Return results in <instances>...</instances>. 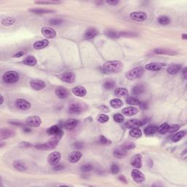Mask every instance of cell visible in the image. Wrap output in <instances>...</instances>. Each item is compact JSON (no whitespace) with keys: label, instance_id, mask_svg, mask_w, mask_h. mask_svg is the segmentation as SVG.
<instances>
[{"label":"cell","instance_id":"6da1fadb","mask_svg":"<svg viewBox=\"0 0 187 187\" xmlns=\"http://www.w3.org/2000/svg\"><path fill=\"white\" fill-rule=\"evenodd\" d=\"M124 65L120 61H109L103 65V70L108 73H117L122 70Z\"/></svg>","mask_w":187,"mask_h":187},{"label":"cell","instance_id":"7a4b0ae2","mask_svg":"<svg viewBox=\"0 0 187 187\" xmlns=\"http://www.w3.org/2000/svg\"><path fill=\"white\" fill-rule=\"evenodd\" d=\"M63 135H56V136L53 137L52 139L50 140L48 143L42 144H38L35 145V148L38 150H42V151H48V150H52L53 148H56L57 145L59 143V140H61V137Z\"/></svg>","mask_w":187,"mask_h":187},{"label":"cell","instance_id":"3957f363","mask_svg":"<svg viewBox=\"0 0 187 187\" xmlns=\"http://www.w3.org/2000/svg\"><path fill=\"white\" fill-rule=\"evenodd\" d=\"M144 72L143 68L141 67H135L134 69L131 70L129 72H127L125 75L127 79L129 80V81H133V80L138 79V78H140L143 75Z\"/></svg>","mask_w":187,"mask_h":187},{"label":"cell","instance_id":"277c9868","mask_svg":"<svg viewBox=\"0 0 187 187\" xmlns=\"http://www.w3.org/2000/svg\"><path fill=\"white\" fill-rule=\"evenodd\" d=\"M3 81L5 83L12 84L19 81V75L15 71H8L3 75Z\"/></svg>","mask_w":187,"mask_h":187},{"label":"cell","instance_id":"5b68a950","mask_svg":"<svg viewBox=\"0 0 187 187\" xmlns=\"http://www.w3.org/2000/svg\"><path fill=\"white\" fill-rule=\"evenodd\" d=\"M42 120L38 115H32L29 116L26 121V124L27 126L32 127H38L40 126Z\"/></svg>","mask_w":187,"mask_h":187},{"label":"cell","instance_id":"8992f818","mask_svg":"<svg viewBox=\"0 0 187 187\" xmlns=\"http://www.w3.org/2000/svg\"><path fill=\"white\" fill-rule=\"evenodd\" d=\"M131 19L138 22H143L147 19V15L143 11H136L129 14Z\"/></svg>","mask_w":187,"mask_h":187},{"label":"cell","instance_id":"52a82bcc","mask_svg":"<svg viewBox=\"0 0 187 187\" xmlns=\"http://www.w3.org/2000/svg\"><path fill=\"white\" fill-rule=\"evenodd\" d=\"M61 155L58 151L51 153L48 156V162L51 165H56L59 162Z\"/></svg>","mask_w":187,"mask_h":187},{"label":"cell","instance_id":"ba28073f","mask_svg":"<svg viewBox=\"0 0 187 187\" xmlns=\"http://www.w3.org/2000/svg\"><path fill=\"white\" fill-rule=\"evenodd\" d=\"M131 175H132V179L137 184H141L143 181H145L144 174L138 170H132V172H131Z\"/></svg>","mask_w":187,"mask_h":187},{"label":"cell","instance_id":"9c48e42d","mask_svg":"<svg viewBox=\"0 0 187 187\" xmlns=\"http://www.w3.org/2000/svg\"><path fill=\"white\" fill-rule=\"evenodd\" d=\"M41 32H42V35L46 39H53V38H56V32L51 27H42V29H41Z\"/></svg>","mask_w":187,"mask_h":187},{"label":"cell","instance_id":"30bf717a","mask_svg":"<svg viewBox=\"0 0 187 187\" xmlns=\"http://www.w3.org/2000/svg\"><path fill=\"white\" fill-rule=\"evenodd\" d=\"M60 78L62 81L67 83L72 84L75 82V75L72 72H67L62 74L60 76Z\"/></svg>","mask_w":187,"mask_h":187},{"label":"cell","instance_id":"8fae6325","mask_svg":"<svg viewBox=\"0 0 187 187\" xmlns=\"http://www.w3.org/2000/svg\"><path fill=\"white\" fill-rule=\"evenodd\" d=\"M15 106L21 111H27L31 108V104L24 99H18L15 101Z\"/></svg>","mask_w":187,"mask_h":187},{"label":"cell","instance_id":"7c38bea8","mask_svg":"<svg viewBox=\"0 0 187 187\" xmlns=\"http://www.w3.org/2000/svg\"><path fill=\"white\" fill-rule=\"evenodd\" d=\"M69 113L71 114L81 113L83 111V106L78 102H72L70 104L68 108Z\"/></svg>","mask_w":187,"mask_h":187},{"label":"cell","instance_id":"4fadbf2b","mask_svg":"<svg viewBox=\"0 0 187 187\" xmlns=\"http://www.w3.org/2000/svg\"><path fill=\"white\" fill-rule=\"evenodd\" d=\"M130 163L132 167L137 168V169H140V168H141L143 166L142 156L139 154H135V156H132V159H131Z\"/></svg>","mask_w":187,"mask_h":187},{"label":"cell","instance_id":"5bb4252c","mask_svg":"<svg viewBox=\"0 0 187 187\" xmlns=\"http://www.w3.org/2000/svg\"><path fill=\"white\" fill-rule=\"evenodd\" d=\"M165 64L161 62H152L146 65L145 69L151 71H159L165 66Z\"/></svg>","mask_w":187,"mask_h":187},{"label":"cell","instance_id":"9a60e30c","mask_svg":"<svg viewBox=\"0 0 187 187\" xmlns=\"http://www.w3.org/2000/svg\"><path fill=\"white\" fill-rule=\"evenodd\" d=\"M30 86L36 91H40L45 87V83L41 80H32L30 81Z\"/></svg>","mask_w":187,"mask_h":187},{"label":"cell","instance_id":"2e32d148","mask_svg":"<svg viewBox=\"0 0 187 187\" xmlns=\"http://www.w3.org/2000/svg\"><path fill=\"white\" fill-rule=\"evenodd\" d=\"M98 35V31L97 29L94 27H90L86 29V31L84 33V39L91 40L92 38H95Z\"/></svg>","mask_w":187,"mask_h":187},{"label":"cell","instance_id":"e0dca14e","mask_svg":"<svg viewBox=\"0 0 187 187\" xmlns=\"http://www.w3.org/2000/svg\"><path fill=\"white\" fill-rule=\"evenodd\" d=\"M14 132L8 128H2L0 131V140H3L8 139L14 135Z\"/></svg>","mask_w":187,"mask_h":187},{"label":"cell","instance_id":"ac0fdd59","mask_svg":"<svg viewBox=\"0 0 187 187\" xmlns=\"http://www.w3.org/2000/svg\"><path fill=\"white\" fill-rule=\"evenodd\" d=\"M72 93L75 96L78 97H83L86 95L87 91L84 87L81 86H78L74 87L72 89Z\"/></svg>","mask_w":187,"mask_h":187},{"label":"cell","instance_id":"d6986e66","mask_svg":"<svg viewBox=\"0 0 187 187\" xmlns=\"http://www.w3.org/2000/svg\"><path fill=\"white\" fill-rule=\"evenodd\" d=\"M78 124V120L75 119V118H70V119L67 120L64 123V127L66 129H68V130H72V129H74L76 127Z\"/></svg>","mask_w":187,"mask_h":187},{"label":"cell","instance_id":"ffe728a7","mask_svg":"<svg viewBox=\"0 0 187 187\" xmlns=\"http://www.w3.org/2000/svg\"><path fill=\"white\" fill-rule=\"evenodd\" d=\"M47 133L49 135H51V136H56V135H63V132L61 131V128L59 127L57 125H54V126L51 127L50 128H48L46 131Z\"/></svg>","mask_w":187,"mask_h":187},{"label":"cell","instance_id":"44dd1931","mask_svg":"<svg viewBox=\"0 0 187 187\" xmlns=\"http://www.w3.org/2000/svg\"><path fill=\"white\" fill-rule=\"evenodd\" d=\"M81 157H82V153L80 151H72L69 155L68 159L71 163H76L81 159Z\"/></svg>","mask_w":187,"mask_h":187},{"label":"cell","instance_id":"7402d4cb","mask_svg":"<svg viewBox=\"0 0 187 187\" xmlns=\"http://www.w3.org/2000/svg\"><path fill=\"white\" fill-rule=\"evenodd\" d=\"M55 94L60 99H66L68 97V95H69L67 90L66 88H63V87H58L56 89Z\"/></svg>","mask_w":187,"mask_h":187},{"label":"cell","instance_id":"603a6c76","mask_svg":"<svg viewBox=\"0 0 187 187\" xmlns=\"http://www.w3.org/2000/svg\"><path fill=\"white\" fill-rule=\"evenodd\" d=\"M141 126V121L138 119H132L129 121H127L125 123V127L127 129H135V128H138Z\"/></svg>","mask_w":187,"mask_h":187},{"label":"cell","instance_id":"cb8c5ba5","mask_svg":"<svg viewBox=\"0 0 187 187\" xmlns=\"http://www.w3.org/2000/svg\"><path fill=\"white\" fill-rule=\"evenodd\" d=\"M127 151L124 149V148L120 147V148H118L114 150L113 155L115 157L118 158V159H122V158H124L127 155Z\"/></svg>","mask_w":187,"mask_h":187},{"label":"cell","instance_id":"d4e9b609","mask_svg":"<svg viewBox=\"0 0 187 187\" xmlns=\"http://www.w3.org/2000/svg\"><path fill=\"white\" fill-rule=\"evenodd\" d=\"M181 70H182V65H172L169 66L167 69V72L170 75H175L178 73Z\"/></svg>","mask_w":187,"mask_h":187},{"label":"cell","instance_id":"484cf974","mask_svg":"<svg viewBox=\"0 0 187 187\" xmlns=\"http://www.w3.org/2000/svg\"><path fill=\"white\" fill-rule=\"evenodd\" d=\"M138 113V109L135 107H127L122 110V113L127 116H132L136 115Z\"/></svg>","mask_w":187,"mask_h":187},{"label":"cell","instance_id":"4316f807","mask_svg":"<svg viewBox=\"0 0 187 187\" xmlns=\"http://www.w3.org/2000/svg\"><path fill=\"white\" fill-rule=\"evenodd\" d=\"M23 63L27 66H35L38 65V60L33 56H29L26 58H24Z\"/></svg>","mask_w":187,"mask_h":187},{"label":"cell","instance_id":"83f0119b","mask_svg":"<svg viewBox=\"0 0 187 187\" xmlns=\"http://www.w3.org/2000/svg\"><path fill=\"white\" fill-rule=\"evenodd\" d=\"M49 45V41L48 40H42L37 41L33 44V47L35 49L40 50L46 48Z\"/></svg>","mask_w":187,"mask_h":187},{"label":"cell","instance_id":"f1b7e54d","mask_svg":"<svg viewBox=\"0 0 187 187\" xmlns=\"http://www.w3.org/2000/svg\"><path fill=\"white\" fill-rule=\"evenodd\" d=\"M16 21V19L13 17H6L2 19V24L5 26H10L13 25Z\"/></svg>","mask_w":187,"mask_h":187},{"label":"cell","instance_id":"f546056e","mask_svg":"<svg viewBox=\"0 0 187 187\" xmlns=\"http://www.w3.org/2000/svg\"><path fill=\"white\" fill-rule=\"evenodd\" d=\"M128 90L125 88H117L114 91V95L116 97H124L128 95Z\"/></svg>","mask_w":187,"mask_h":187},{"label":"cell","instance_id":"4dcf8cb0","mask_svg":"<svg viewBox=\"0 0 187 187\" xmlns=\"http://www.w3.org/2000/svg\"><path fill=\"white\" fill-rule=\"evenodd\" d=\"M154 53L156 54H166V55H175V54H177L175 51H172V50L162 49V48L155 49L154 50Z\"/></svg>","mask_w":187,"mask_h":187},{"label":"cell","instance_id":"1f68e13d","mask_svg":"<svg viewBox=\"0 0 187 187\" xmlns=\"http://www.w3.org/2000/svg\"><path fill=\"white\" fill-rule=\"evenodd\" d=\"M105 34L107 37L114 40L118 39V38H119L120 37L119 33H118L117 32H115V31H114V30H112V29L106 30V31L105 32Z\"/></svg>","mask_w":187,"mask_h":187},{"label":"cell","instance_id":"d6a6232c","mask_svg":"<svg viewBox=\"0 0 187 187\" xmlns=\"http://www.w3.org/2000/svg\"><path fill=\"white\" fill-rule=\"evenodd\" d=\"M145 91V87L143 85H137L133 87L132 93L134 95H139Z\"/></svg>","mask_w":187,"mask_h":187},{"label":"cell","instance_id":"836d02e7","mask_svg":"<svg viewBox=\"0 0 187 187\" xmlns=\"http://www.w3.org/2000/svg\"><path fill=\"white\" fill-rule=\"evenodd\" d=\"M186 134V131H180V132L175 133V135H174V136L172 137V140L173 143L178 142V141L181 140L183 138H184Z\"/></svg>","mask_w":187,"mask_h":187},{"label":"cell","instance_id":"e575fe53","mask_svg":"<svg viewBox=\"0 0 187 187\" xmlns=\"http://www.w3.org/2000/svg\"><path fill=\"white\" fill-rule=\"evenodd\" d=\"M156 132H157V127L156 126H148L144 129V133L145 135H154Z\"/></svg>","mask_w":187,"mask_h":187},{"label":"cell","instance_id":"d590c367","mask_svg":"<svg viewBox=\"0 0 187 187\" xmlns=\"http://www.w3.org/2000/svg\"><path fill=\"white\" fill-rule=\"evenodd\" d=\"M169 127L170 125L168 123H164L162 125H160L159 127H157V132L159 134H161V135H165V134H166L168 132Z\"/></svg>","mask_w":187,"mask_h":187},{"label":"cell","instance_id":"8d00e7d4","mask_svg":"<svg viewBox=\"0 0 187 187\" xmlns=\"http://www.w3.org/2000/svg\"><path fill=\"white\" fill-rule=\"evenodd\" d=\"M110 105L113 108L117 109V108H119L122 106L123 102L119 99H113L110 102Z\"/></svg>","mask_w":187,"mask_h":187},{"label":"cell","instance_id":"74e56055","mask_svg":"<svg viewBox=\"0 0 187 187\" xmlns=\"http://www.w3.org/2000/svg\"><path fill=\"white\" fill-rule=\"evenodd\" d=\"M30 12L34 13L36 14H43V13H49L54 12L52 10H48V9H43V8H32V9L29 10Z\"/></svg>","mask_w":187,"mask_h":187},{"label":"cell","instance_id":"f35d334b","mask_svg":"<svg viewBox=\"0 0 187 187\" xmlns=\"http://www.w3.org/2000/svg\"><path fill=\"white\" fill-rule=\"evenodd\" d=\"M13 167L15 169L19 171H24L27 169L26 166L23 162H21V161H15L13 162Z\"/></svg>","mask_w":187,"mask_h":187},{"label":"cell","instance_id":"ab89813d","mask_svg":"<svg viewBox=\"0 0 187 187\" xmlns=\"http://www.w3.org/2000/svg\"><path fill=\"white\" fill-rule=\"evenodd\" d=\"M129 135L132 138H140L142 135V132L138 128H135V129H132L129 131Z\"/></svg>","mask_w":187,"mask_h":187},{"label":"cell","instance_id":"60d3db41","mask_svg":"<svg viewBox=\"0 0 187 187\" xmlns=\"http://www.w3.org/2000/svg\"><path fill=\"white\" fill-rule=\"evenodd\" d=\"M158 22L161 24V25H168L170 23V18L166 15H162V16L159 17L158 18Z\"/></svg>","mask_w":187,"mask_h":187},{"label":"cell","instance_id":"b9f144b4","mask_svg":"<svg viewBox=\"0 0 187 187\" xmlns=\"http://www.w3.org/2000/svg\"><path fill=\"white\" fill-rule=\"evenodd\" d=\"M126 102L129 105H138L140 104V101L139 99L135 97H132L127 98Z\"/></svg>","mask_w":187,"mask_h":187},{"label":"cell","instance_id":"7bdbcfd3","mask_svg":"<svg viewBox=\"0 0 187 187\" xmlns=\"http://www.w3.org/2000/svg\"><path fill=\"white\" fill-rule=\"evenodd\" d=\"M35 4L37 5H58V4L61 3L60 1H36L35 2Z\"/></svg>","mask_w":187,"mask_h":187},{"label":"cell","instance_id":"ee69618b","mask_svg":"<svg viewBox=\"0 0 187 187\" xmlns=\"http://www.w3.org/2000/svg\"><path fill=\"white\" fill-rule=\"evenodd\" d=\"M114 86H115V82H114L113 81H111V80H110V81H106L103 84L104 88L108 90L112 89Z\"/></svg>","mask_w":187,"mask_h":187},{"label":"cell","instance_id":"f6af8a7d","mask_svg":"<svg viewBox=\"0 0 187 187\" xmlns=\"http://www.w3.org/2000/svg\"><path fill=\"white\" fill-rule=\"evenodd\" d=\"M97 121L104 124V123H106L109 121V116L105 115V114H99L97 116Z\"/></svg>","mask_w":187,"mask_h":187},{"label":"cell","instance_id":"bcb514c9","mask_svg":"<svg viewBox=\"0 0 187 187\" xmlns=\"http://www.w3.org/2000/svg\"><path fill=\"white\" fill-rule=\"evenodd\" d=\"M121 147H122V148H124L125 150H127V151H128V150H131V149H133V148H135V144L133 143H131V142L125 143L123 144V145H121Z\"/></svg>","mask_w":187,"mask_h":187},{"label":"cell","instance_id":"7dc6e473","mask_svg":"<svg viewBox=\"0 0 187 187\" xmlns=\"http://www.w3.org/2000/svg\"><path fill=\"white\" fill-rule=\"evenodd\" d=\"M113 120L117 123H122L124 121V117L121 114L116 113L113 115Z\"/></svg>","mask_w":187,"mask_h":187},{"label":"cell","instance_id":"c3c4849f","mask_svg":"<svg viewBox=\"0 0 187 187\" xmlns=\"http://www.w3.org/2000/svg\"><path fill=\"white\" fill-rule=\"evenodd\" d=\"M81 170L83 172H90L93 170V166L90 164H85L81 167Z\"/></svg>","mask_w":187,"mask_h":187},{"label":"cell","instance_id":"681fc988","mask_svg":"<svg viewBox=\"0 0 187 187\" xmlns=\"http://www.w3.org/2000/svg\"><path fill=\"white\" fill-rule=\"evenodd\" d=\"M179 129H180L179 125H178V124H174V125H172V126L169 127V129H168V132H169V133H174V132H177Z\"/></svg>","mask_w":187,"mask_h":187},{"label":"cell","instance_id":"f907efd6","mask_svg":"<svg viewBox=\"0 0 187 187\" xmlns=\"http://www.w3.org/2000/svg\"><path fill=\"white\" fill-rule=\"evenodd\" d=\"M99 142H100V143L102 144V145H110V144L112 143V142H111L110 140H108V138L102 136V135L99 138Z\"/></svg>","mask_w":187,"mask_h":187},{"label":"cell","instance_id":"816d5d0a","mask_svg":"<svg viewBox=\"0 0 187 187\" xmlns=\"http://www.w3.org/2000/svg\"><path fill=\"white\" fill-rule=\"evenodd\" d=\"M62 22H63V21L61 19H58V18H53V19L49 20V21H48V23H49L50 24L54 26L59 25V24H61Z\"/></svg>","mask_w":187,"mask_h":187},{"label":"cell","instance_id":"f5cc1de1","mask_svg":"<svg viewBox=\"0 0 187 187\" xmlns=\"http://www.w3.org/2000/svg\"><path fill=\"white\" fill-rule=\"evenodd\" d=\"M119 35L120 36L125 37V38H133V37L136 36V35H135V33H133V32H120Z\"/></svg>","mask_w":187,"mask_h":187},{"label":"cell","instance_id":"db71d44e","mask_svg":"<svg viewBox=\"0 0 187 187\" xmlns=\"http://www.w3.org/2000/svg\"><path fill=\"white\" fill-rule=\"evenodd\" d=\"M111 170L113 174H117L118 172H119V167H118L117 165H115V164H114V165H113L112 166H111Z\"/></svg>","mask_w":187,"mask_h":187},{"label":"cell","instance_id":"11a10c76","mask_svg":"<svg viewBox=\"0 0 187 187\" xmlns=\"http://www.w3.org/2000/svg\"><path fill=\"white\" fill-rule=\"evenodd\" d=\"M107 3L108 4V5H112V6H115V5H117L118 4H119V1H116V0H115V1H111V0H108V1H106Z\"/></svg>","mask_w":187,"mask_h":187},{"label":"cell","instance_id":"9f6ffc18","mask_svg":"<svg viewBox=\"0 0 187 187\" xmlns=\"http://www.w3.org/2000/svg\"><path fill=\"white\" fill-rule=\"evenodd\" d=\"M181 75H182L184 79H186L187 78V74H186V67H184V69L181 70Z\"/></svg>","mask_w":187,"mask_h":187},{"label":"cell","instance_id":"6f0895ef","mask_svg":"<svg viewBox=\"0 0 187 187\" xmlns=\"http://www.w3.org/2000/svg\"><path fill=\"white\" fill-rule=\"evenodd\" d=\"M24 54H25V53L23 52V51H20V52H18V53H16V54H14V55L13 56L15 57V58H19V57L23 56H24Z\"/></svg>","mask_w":187,"mask_h":187},{"label":"cell","instance_id":"680465c9","mask_svg":"<svg viewBox=\"0 0 187 187\" xmlns=\"http://www.w3.org/2000/svg\"><path fill=\"white\" fill-rule=\"evenodd\" d=\"M64 168H65V167H64L63 165L59 164L58 165H56V166L54 168V170L56 171H58V170H63Z\"/></svg>","mask_w":187,"mask_h":187},{"label":"cell","instance_id":"91938a15","mask_svg":"<svg viewBox=\"0 0 187 187\" xmlns=\"http://www.w3.org/2000/svg\"><path fill=\"white\" fill-rule=\"evenodd\" d=\"M140 108H142V109H146V108H148L147 104L145 103V102H140Z\"/></svg>","mask_w":187,"mask_h":187},{"label":"cell","instance_id":"94428289","mask_svg":"<svg viewBox=\"0 0 187 187\" xmlns=\"http://www.w3.org/2000/svg\"><path fill=\"white\" fill-rule=\"evenodd\" d=\"M118 179H119L121 181H122V182L127 183V179L125 178V177H124V175H120V176L118 177Z\"/></svg>","mask_w":187,"mask_h":187},{"label":"cell","instance_id":"6125c7cd","mask_svg":"<svg viewBox=\"0 0 187 187\" xmlns=\"http://www.w3.org/2000/svg\"><path fill=\"white\" fill-rule=\"evenodd\" d=\"M21 145H24V147H30V146H31V145H32L30 143H26V142L22 143H21Z\"/></svg>","mask_w":187,"mask_h":187},{"label":"cell","instance_id":"be15d7a7","mask_svg":"<svg viewBox=\"0 0 187 187\" xmlns=\"http://www.w3.org/2000/svg\"><path fill=\"white\" fill-rule=\"evenodd\" d=\"M75 145H76L75 147H77V148H82V147H83V144L82 143H75Z\"/></svg>","mask_w":187,"mask_h":187},{"label":"cell","instance_id":"e7e4bbea","mask_svg":"<svg viewBox=\"0 0 187 187\" xmlns=\"http://www.w3.org/2000/svg\"><path fill=\"white\" fill-rule=\"evenodd\" d=\"M4 102V97L2 95H1V102H0V105H2Z\"/></svg>","mask_w":187,"mask_h":187},{"label":"cell","instance_id":"03108f58","mask_svg":"<svg viewBox=\"0 0 187 187\" xmlns=\"http://www.w3.org/2000/svg\"><path fill=\"white\" fill-rule=\"evenodd\" d=\"M182 38L184 40H186L187 39V35L186 34H183L182 35Z\"/></svg>","mask_w":187,"mask_h":187},{"label":"cell","instance_id":"003e7915","mask_svg":"<svg viewBox=\"0 0 187 187\" xmlns=\"http://www.w3.org/2000/svg\"><path fill=\"white\" fill-rule=\"evenodd\" d=\"M24 132H30V131H31V129H29V128H24Z\"/></svg>","mask_w":187,"mask_h":187}]
</instances>
